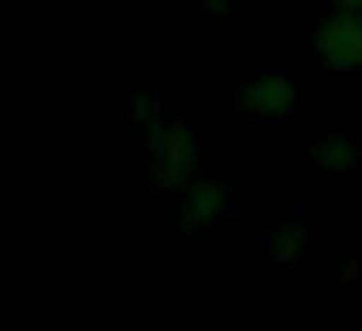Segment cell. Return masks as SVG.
Returning <instances> with one entry per match:
<instances>
[{"mask_svg": "<svg viewBox=\"0 0 362 331\" xmlns=\"http://www.w3.org/2000/svg\"><path fill=\"white\" fill-rule=\"evenodd\" d=\"M148 156V183L156 191L180 195L187 183H195V168L203 160V137L183 121H168L144 141Z\"/></svg>", "mask_w": 362, "mask_h": 331, "instance_id": "6da1fadb", "label": "cell"}, {"mask_svg": "<svg viewBox=\"0 0 362 331\" xmlns=\"http://www.w3.org/2000/svg\"><path fill=\"white\" fill-rule=\"evenodd\" d=\"M312 55L331 74H362V8L331 4L315 24Z\"/></svg>", "mask_w": 362, "mask_h": 331, "instance_id": "7a4b0ae2", "label": "cell"}, {"mask_svg": "<svg viewBox=\"0 0 362 331\" xmlns=\"http://www.w3.org/2000/svg\"><path fill=\"white\" fill-rule=\"evenodd\" d=\"M300 105V90L281 71H265L238 86V113L250 121H288Z\"/></svg>", "mask_w": 362, "mask_h": 331, "instance_id": "3957f363", "label": "cell"}, {"mask_svg": "<svg viewBox=\"0 0 362 331\" xmlns=\"http://www.w3.org/2000/svg\"><path fill=\"white\" fill-rule=\"evenodd\" d=\"M226 211H230L226 191H222L214 180H199V183H187V187L180 191L175 222H180L183 234H203V230H211Z\"/></svg>", "mask_w": 362, "mask_h": 331, "instance_id": "277c9868", "label": "cell"}, {"mask_svg": "<svg viewBox=\"0 0 362 331\" xmlns=\"http://www.w3.org/2000/svg\"><path fill=\"white\" fill-rule=\"evenodd\" d=\"M362 164V149L343 133H327V137H315L312 144V168L327 180H343L351 175L354 168Z\"/></svg>", "mask_w": 362, "mask_h": 331, "instance_id": "5b68a950", "label": "cell"}, {"mask_svg": "<svg viewBox=\"0 0 362 331\" xmlns=\"http://www.w3.org/2000/svg\"><path fill=\"white\" fill-rule=\"evenodd\" d=\"M308 245H312V234H308L304 222H281V226L269 230L265 238V253L276 261V265H296L300 257L308 253Z\"/></svg>", "mask_w": 362, "mask_h": 331, "instance_id": "8992f818", "label": "cell"}, {"mask_svg": "<svg viewBox=\"0 0 362 331\" xmlns=\"http://www.w3.org/2000/svg\"><path fill=\"white\" fill-rule=\"evenodd\" d=\"M129 117H133L136 125H152V121L160 117V98L148 94V90H136V94L129 98Z\"/></svg>", "mask_w": 362, "mask_h": 331, "instance_id": "52a82bcc", "label": "cell"}, {"mask_svg": "<svg viewBox=\"0 0 362 331\" xmlns=\"http://www.w3.org/2000/svg\"><path fill=\"white\" fill-rule=\"evenodd\" d=\"M203 12H211V16H226L230 8H234V0H195Z\"/></svg>", "mask_w": 362, "mask_h": 331, "instance_id": "ba28073f", "label": "cell"}, {"mask_svg": "<svg viewBox=\"0 0 362 331\" xmlns=\"http://www.w3.org/2000/svg\"><path fill=\"white\" fill-rule=\"evenodd\" d=\"M331 4H346V8H362V0H331Z\"/></svg>", "mask_w": 362, "mask_h": 331, "instance_id": "9c48e42d", "label": "cell"}]
</instances>
